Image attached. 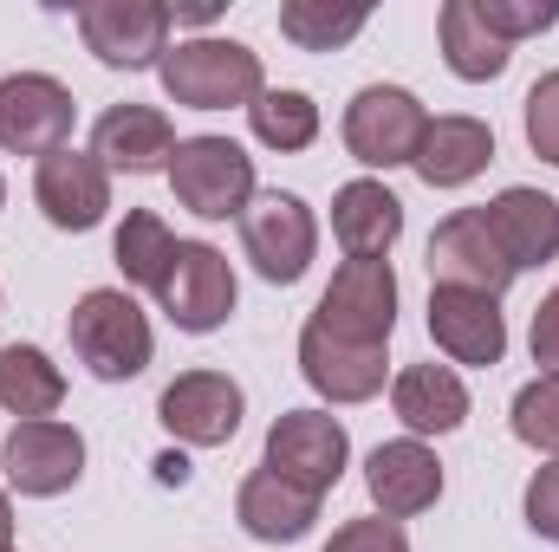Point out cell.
Segmentation results:
<instances>
[{
  "label": "cell",
  "mask_w": 559,
  "mask_h": 552,
  "mask_svg": "<svg viewBox=\"0 0 559 552\" xmlns=\"http://www.w3.org/2000/svg\"><path fill=\"white\" fill-rule=\"evenodd\" d=\"M156 72H163L169 105H189V111H235V105H254L267 92L261 52H248L241 39H215V33L176 39Z\"/></svg>",
  "instance_id": "cell-1"
},
{
  "label": "cell",
  "mask_w": 559,
  "mask_h": 552,
  "mask_svg": "<svg viewBox=\"0 0 559 552\" xmlns=\"http://www.w3.org/2000/svg\"><path fill=\"white\" fill-rule=\"evenodd\" d=\"M66 332H72L79 364H85L92 377H105V384L143 377V364H150V351H156L143 305L131 292H118V286H92V292L72 305V325H66Z\"/></svg>",
  "instance_id": "cell-2"
},
{
  "label": "cell",
  "mask_w": 559,
  "mask_h": 552,
  "mask_svg": "<svg viewBox=\"0 0 559 552\" xmlns=\"http://www.w3.org/2000/svg\"><path fill=\"white\" fill-rule=\"evenodd\" d=\"M169 189L202 221L248 215V202H254V156L235 137H182L176 156H169Z\"/></svg>",
  "instance_id": "cell-3"
},
{
  "label": "cell",
  "mask_w": 559,
  "mask_h": 552,
  "mask_svg": "<svg viewBox=\"0 0 559 552\" xmlns=\"http://www.w3.org/2000/svg\"><path fill=\"white\" fill-rule=\"evenodd\" d=\"M241 248L267 286H293V279H306L312 254H319V221L293 189H261L241 215Z\"/></svg>",
  "instance_id": "cell-4"
},
{
  "label": "cell",
  "mask_w": 559,
  "mask_h": 552,
  "mask_svg": "<svg viewBox=\"0 0 559 552\" xmlns=\"http://www.w3.org/2000/svg\"><path fill=\"white\" fill-rule=\"evenodd\" d=\"M423 131H429V111H423L417 92H404V85H365L345 105V149L365 169H404V163H417Z\"/></svg>",
  "instance_id": "cell-5"
},
{
  "label": "cell",
  "mask_w": 559,
  "mask_h": 552,
  "mask_svg": "<svg viewBox=\"0 0 559 552\" xmlns=\"http://www.w3.org/2000/svg\"><path fill=\"white\" fill-rule=\"evenodd\" d=\"M345 461H352V435H345V422L325 410H286L267 429V461L261 468H274L280 481H293V488H306V494H332L338 488V475H345Z\"/></svg>",
  "instance_id": "cell-6"
},
{
  "label": "cell",
  "mask_w": 559,
  "mask_h": 552,
  "mask_svg": "<svg viewBox=\"0 0 559 552\" xmlns=\"http://www.w3.org/2000/svg\"><path fill=\"white\" fill-rule=\"evenodd\" d=\"M312 325H325L345 345H384L397 332V274H391V261H345L325 286Z\"/></svg>",
  "instance_id": "cell-7"
},
{
  "label": "cell",
  "mask_w": 559,
  "mask_h": 552,
  "mask_svg": "<svg viewBox=\"0 0 559 552\" xmlns=\"http://www.w3.org/2000/svg\"><path fill=\"white\" fill-rule=\"evenodd\" d=\"M85 52L111 72H150L169 52V7L163 0H85L79 7Z\"/></svg>",
  "instance_id": "cell-8"
},
{
  "label": "cell",
  "mask_w": 559,
  "mask_h": 552,
  "mask_svg": "<svg viewBox=\"0 0 559 552\" xmlns=\"http://www.w3.org/2000/svg\"><path fill=\"white\" fill-rule=\"evenodd\" d=\"M156 299H163L176 332H195V338L222 332L228 312H235V267H228V254L209 248V241H176V261H169V274L156 286Z\"/></svg>",
  "instance_id": "cell-9"
},
{
  "label": "cell",
  "mask_w": 559,
  "mask_h": 552,
  "mask_svg": "<svg viewBox=\"0 0 559 552\" xmlns=\"http://www.w3.org/2000/svg\"><path fill=\"white\" fill-rule=\"evenodd\" d=\"M72 92L52 72H7L0 79V149L13 156H52L72 143Z\"/></svg>",
  "instance_id": "cell-10"
},
{
  "label": "cell",
  "mask_w": 559,
  "mask_h": 552,
  "mask_svg": "<svg viewBox=\"0 0 559 552\" xmlns=\"http://www.w3.org/2000/svg\"><path fill=\"white\" fill-rule=\"evenodd\" d=\"M0 468H7V488H20L33 501H52L85 475V435L72 422H52V416L13 422L7 442H0Z\"/></svg>",
  "instance_id": "cell-11"
},
{
  "label": "cell",
  "mask_w": 559,
  "mask_h": 552,
  "mask_svg": "<svg viewBox=\"0 0 559 552\" xmlns=\"http://www.w3.org/2000/svg\"><path fill=\"white\" fill-rule=\"evenodd\" d=\"M33 202H39V215L59 228V235H92L98 221H105V208H111V169L92 156V149H52V156H39V169H33Z\"/></svg>",
  "instance_id": "cell-12"
},
{
  "label": "cell",
  "mask_w": 559,
  "mask_h": 552,
  "mask_svg": "<svg viewBox=\"0 0 559 552\" xmlns=\"http://www.w3.org/2000/svg\"><path fill=\"white\" fill-rule=\"evenodd\" d=\"M241 416H248V397H241V384H235L228 371H182V377L156 397V422H163L176 442H189V448H222V442H235Z\"/></svg>",
  "instance_id": "cell-13"
},
{
  "label": "cell",
  "mask_w": 559,
  "mask_h": 552,
  "mask_svg": "<svg viewBox=\"0 0 559 552\" xmlns=\"http://www.w3.org/2000/svg\"><path fill=\"white\" fill-rule=\"evenodd\" d=\"M429 279L436 286H462V292H488V299H501L514 286V267H508L501 241L488 235L481 208H455L449 221H436V235H429Z\"/></svg>",
  "instance_id": "cell-14"
},
{
  "label": "cell",
  "mask_w": 559,
  "mask_h": 552,
  "mask_svg": "<svg viewBox=\"0 0 559 552\" xmlns=\"http://www.w3.org/2000/svg\"><path fill=\"white\" fill-rule=\"evenodd\" d=\"M429 338L449 364H501L508 358V319L501 299L488 292H462V286H429Z\"/></svg>",
  "instance_id": "cell-15"
},
{
  "label": "cell",
  "mask_w": 559,
  "mask_h": 552,
  "mask_svg": "<svg viewBox=\"0 0 559 552\" xmlns=\"http://www.w3.org/2000/svg\"><path fill=\"white\" fill-rule=\"evenodd\" d=\"M365 488H371V507L384 520H417V514H429L442 501V461L417 435L378 442L371 461H365Z\"/></svg>",
  "instance_id": "cell-16"
},
{
  "label": "cell",
  "mask_w": 559,
  "mask_h": 552,
  "mask_svg": "<svg viewBox=\"0 0 559 552\" xmlns=\"http://www.w3.org/2000/svg\"><path fill=\"white\" fill-rule=\"evenodd\" d=\"M299 377L325 404H371L384 391L391 364H384V345H345L325 325H306L299 332Z\"/></svg>",
  "instance_id": "cell-17"
},
{
  "label": "cell",
  "mask_w": 559,
  "mask_h": 552,
  "mask_svg": "<svg viewBox=\"0 0 559 552\" xmlns=\"http://www.w3.org/2000/svg\"><path fill=\"white\" fill-rule=\"evenodd\" d=\"M176 143L182 137H176L169 111H156V105H111L98 118V131H92V156L105 169H124V176H156V169H169Z\"/></svg>",
  "instance_id": "cell-18"
},
{
  "label": "cell",
  "mask_w": 559,
  "mask_h": 552,
  "mask_svg": "<svg viewBox=\"0 0 559 552\" xmlns=\"http://www.w3.org/2000/svg\"><path fill=\"white\" fill-rule=\"evenodd\" d=\"M481 221H488V235L501 241V254H508L514 274L559 261V202L554 195H540V189H501V195L481 208Z\"/></svg>",
  "instance_id": "cell-19"
},
{
  "label": "cell",
  "mask_w": 559,
  "mask_h": 552,
  "mask_svg": "<svg viewBox=\"0 0 559 552\" xmlns=\"http://www.w3.org/2000/svg\"><path fill=\"white\" fill-rule=\"evenodd\" d=\"M235 520H241V533L261 540V547H293V540H306V533L319 527V494L280 481L274 468H254V475L241 481V494H235Z\"/></svg>",
  "instance_id": "cell-20"
},
{
  "label": "cell",
  "mask_w": 559,
  "mask_h": 552,
  "mask_svg": "<svg viewBox=\"0 0 559 552\" xmlns=\"http://www.w3.org/2000/svg\"><path fill=\"white\" fill-rule=\"evenodd\" d=\"M332 235H338L345 261H384L391 241L404 235V202L378 176H358L332 195Z\"/></svg>",
  "instance_id": "cell-21"
},
{
  "label": "cell",
  "mask_w": 559,
  "mask_h": 552,
  "mask_svg": "<svg viewBox=\"0 0 559 552\" xmlns=\"http://www.w3.org/2000/svg\"><path fill=\"white\" fill-rule=\"evenodd\" d=\"M391 410L417 442L423 435H449V429L468 422V384L455 377V364H411L391 384Z\"/></svg>",
  "instance_id": "cell-22"
},
{
  "label": "cell",
  "mask_w": 559,
  "mask_h": 552,
  "mask_svg": "<svg viewBox=\"0 0 559 552\" xmlns=\"http://www.w3.org/2000/svg\"><path fill=\"white\" fill-rule=\"evenodd\" d=\"M495 163V131L481 118H429V131L417 143V169L429 189H462Z\"/></svg>",
  "instance_id": "cell-23"
},
{
  "label": "cell",
  "mask_w": 559,
  "mask_h": 552,
  "mask_svg": "<svg viewBox=\"0 0 559 552\" xmlns=\"http://www.w3.org/2000/svg\"><path fill=\"white\" fill-rule=\"evenodd\" d=\"M436 33H442V65H449L462 85H488V79H501L508 59H514V46L495 39V33L481 26L475 0H449L442 20H436Z\"/></svg>",
  "instance_id": "cell-24"
},
{
  "label": "cell",
  "mask_w": 559,
  "mask_h": 552,
  "mask_svg": "<svg viewBox=\"0 0 559 552\" xmlns=\"http://www.w3.org/2000/svg\"><path fill=\"white\" fill-rule=\"evenodd\" d=\"M66 404V371L39 351V345H7L0 351V410L20 422H39Z\"/></svg>",
  "instance_id": "cell-25"
},
{
  "label": "cell",
  "mask_w": 559,
  "mask_h": 552,
  "mask_svg": "<svg viewBox=\"0 0 559 552\" xmlns=\"http://www.w3.org/2000/svg\"><path fill=\"white\" fill-rule=\"evenodd\" d=\"M371 7H332V0H280V33L299 52H338L365 33Z\"/></svg>",
  "instance_id": "cell-26"
},
{
  "label": "cell",
  "mask_w": 559,
  "mask_h": 552,
  "mask_svg": "<svg viewBox=\"0 0 559 552\" xmlns=\"http://www.w3.org/2000/svg\"><path fill=\"white\" fill-rule=\"evenodd\" d=\"M111 261L124 267L131 286H150V292H156L163 274H169V261H176V235L163 228L156 208H131L124 228H118V241H111Z\"/></svg>",
  "instance_id": "cell-27"
},
{
  "label": "cell",
  "mask_w": 559,
  "mask_h": 552,
  "mask_svg": "<svg viewBox=\"0 0 559 552\" xmlns=\"http://www.w3.org/2000/svg\"><path fill=\"white\" fill-rule=\"evenodd\" d=\"M248 124H254V137L267 149H306L319 137V105L306 92H261L248 105Z\"/></svg>",
  "instance_id": "cell-28"
},
{
  "label": "cell",
  "mask_w": 559,
  "mask_h": 552,
  "mask_svg": "<svg viewBox=\"0 0 559 552\" xmlns=\"http://www.w3.org/2000/svg\"><path fill=\"white\" fill-rule=\"evenodd\" d=\"M514 435L559 461V377L540 371L534 384H521V397H514Z\"/></svg>",
  "instance_id": "cell-29"
},
{
  "label": "cell",
  "mask_w": 559,
  "mask_h": 552,
  "mask_svg": "<svg viewBox=\"0 0 559 552\" xmlns=\"http://www.w3.org/2000/svg\"><path fill=\"white\" fill-rule=\"evenodd\" d=\"M475 13H481V26H488L495 39H508V46L559 26V0H475Z\"/></svg>",
  "instance_id": "cell-30"
},
{
  "label": "cell",
  "mask_w": 559,
  "mask_h": 552,
  "mask_svg": "<svg viewBox=\"0 0 559 552\" xmlns=\"http://www.w3.org/2000/svg\"><path fill=\"white\" fill-rule=\"evenodd\" d=\"M527 149L559 169V72L534 79V92H527Z\"/></svg>",
  "instance_id": "cell-31"
},
{
  "label": "cell",
  "mask_w": 559,
  "mask_h": 552,
  "mask_svg": "<svg viewBox=\"0 0 559 552\" xmlns=\"http://www.w3.org/2000/svg\"><path fill=\"white\" fill-rule=\"evenodd\" d=\"M319 552H411V540H404V527H397V520L371 514V520H345V527H338Z\"/></svg>",
  "instance_id": "cell-32"
},
{
  "label": "cell",
  "mask_w": 559,
  "mask_h": 552,
  "mask_svg": "<svg viewBox=\"0 0 559 552\" xmlns=\"http://www.w3.org/2000/svg\"><path fill=\"white\" fill-rule=\"evenodd\" d=\"M527 527L559 547V461L534 468V481H527Z\"/></svg>",
  "instance_id": "cell-33"
},
{
  "label": "cell",
  "mask_w": 559,
  "mask_h": 552,
  "mask_svg": "<svg viewBox=\"0 0 559 552\" xmlns=\"http://www.w3.org/2000/svg\"><path fill=\"white\" fill-rule=\"evenodd\" d=\"M527 345H534V364L559 377V286L540 299V312H534V332H527Z\"/></svg>",
  "instance_id": "cell-34"
},
{
  "label": "cell",
  "mask_w": 559,
  "mask_h": 552,
  "mask_svg": "<svg viewBox=\"0 0 559 552\" xmlns=\"http://www.w3.org/2000/svg\"><path fill=\"white\" fill-rule=\"evenodd\" d=\"M215 13H222V0H176L169 7V20H195V26H209Z\"/></svg>",
  "instance_id": "cell-35"
},
{
  "label": "cell",
  "mask_w": 559,
  "mask_h": 552,
  "mask_svg": "<svg viewBox=\"0 0 559 552\" xmlns=\"http://www.w3.org/2000/svg\"><path fill=\"white\" fill-rule=\"evenodd\" d=\"M156 481H169V488H182V481H189V461H182L176 448H169V455H156Z\"/></svg>",
  "instance_id": "cell-36"
},
{
  "label": "cell",
  "mask_w": 559,
  "mask_h": 552,
  "mask_svg": "<svg viewBox=\"0 0 559 552\" xmlns=\"http://www.w3.org/2000/svg\"><path fill=\"white\" fill-rule=\"evenodd\" d=\"M0 552H13V501H7V488H0Z\"/></svg>",
  "instance_id": "cell-37"
},
{
  "label": "cell",
  "mask_w": 559,
  "mask_h": 552,
  "mask_svg": "<svg viewBox=\"0 0 559 552\" xmlns=\"http://www.w3.org/2000/svg\"><path fill=\"white\" fill-rule=\"evenodd\" d=\"M0 208H7V182H0Z\"/></svg>",
  "instance_id": "cell-38"
}]
</instances>
